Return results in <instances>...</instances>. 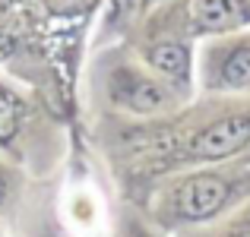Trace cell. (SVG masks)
<instances>
[{
    "label": "cell",
    "mask_w": 250,
    "mask_h": 237,
    "mask_svg": "<svg viewBox=\"0 0 250 237\" xmlns=\"http://www.w3.org/2000/svg\"><path fill=\"white\" fill-rule=\"evenodd\" d=\"M114 98L121 104H127V108L140 111V114L159 111L162 104L168 101V95H165L162 85H155L152 79H146L140 73H130V70H124V73L114 76Z\"/></svg>",
    "instance_id": "cell-4"
},
{
    "label": "cell",
    "mask_w": 250,
    "mask_h": 237,
    "mask_svg": "<svg viewBox=\"0 0 250 237\" xmlns=\"http://www.w3.org/2000/svg\"><path fill=\"white\" fill-rule=\"evenodd\" d=\"M149 63L155 70L168 76H177V79H187L190 76V51L187 44H177V41H168V44H155L149 51Z\"/></svg>",
    "instance_id": "cell-6"
},
{
    "label": "cell",
    "mask_w": 250,
    "mask_h": 237,
    "mask_svg": "<svg viewBox=\"0 0 250 237\" xmlns=\"http://www.w3.org/2000/svg\"><path fill=\"white\" fill-rule=\"evenodd\" d=\"M48 3L57 13H80V10H89L95 0H48Z\"/></svg>",
    "instance_id": "cell-9"
},
{
    "label": "cell",
    "mask_w": 250,
    "mask_h": 237,
    "mask_svg": "<svg viewBox=\"0 0 250 237\" xmlns=\"http://www.w3.org/2000/svg\"><path fill=\"white\" fill-rule=\"evenodd\" d=\"M219 82L225 89H250V41L234 44L219 67Z\"/></svg>",
    "instance_id": "cell-5"
},
{
    "label": "cell",
    "mask_w": 250,
    "mask_h": 237,
    "mask_svg": "<svg viewBox=\"0 0 250 237\" xmlns=\"http://www.w3.org/2000/svg\"><path fill=\"white\" fill-rule=\"evenodd\" d=\"M10 51H13V38L10 35H0V57L10 54Z\"/></svg>",
    "instance_id": "cell-10"
},
{
    "label": "cell",
    "mask_w": 250,
    "mask_h": 237,
    "mask_svg": "<svg viewBox=\"0 0 250 237\" xmlns=\"http://www.w3.org/2000/svg\"><path fill=\"white\" fill-rule=\"evenodd\" d=\"M193 25L200 32H225L250 22L247 0H193Z\"/></svg>",
    "instance_id": "cell-3"
},
{
    "label": "cell",
    "mask_w": 250,
    "mask_h": 237,
    "mask_svg": "<svg viewBox=\"0 0 250 237\" xmlns=\"http://www.w3.org/2000/svg\"><path fill=\"white\" fill-rule=\"evenodd\" d=\"M228 193H231V183L219 174H196L190 180L181 183L174 196V206L177 215L187 221H203V218H212L222 206L228 202Z\"/></svg>",
    "instance_id": "cell-2"
},
{
    "label": "cell",
    "mask_w": 250,
    "mask_h": 237,
    "mask_svg": "<svg viewBox=\"0 0 250 237\" xmlns=\"http://www.w3.org/2000/svg\"><path fill=\"white\" fill-rule=\"evenodd\" d=\"M127 13H130V0H108V6H104V29H114Z\"/></svg>",
    "instance_id": "cell-8"
},
{
    "label": "cell",
    "mask_w": 250,
    "mask_h": 237,
    "mask_svg": "<svg viewBox=\"0 0 250 237\" xmlns=\"http://www.w3.org/2000/svg\"><path fill=\"white\" fill-rule=\"evenodd\" d=\"M244 146H250V111L241 114H228L222 120L203 127L200 133L190 139L187 146V158L196 161H219L234 152H241Z\"/></svg>",
    "instance_id": "cell-1"
},
{
    "label": "cell",
    "mask_w": 250,
    "mask_h": 237,
    "mask_svg": "<svg viewBox=\"0 0 250 237\" xmlns=\"http://www.w3.org/2000/svg\"><path fill=\"white\" fill-rule=\"evenodd\" d=\"M234 237H250V228H247V231H241V234H234Z\"/></svg>",
    "instance_id": "cell-11"
},
{
    "label": "cell",
    "mask_w": 250,
    "mask_h": 237,
    "mask_svg": "<svg viewBox=\"0 0 250 237\" xmlns=\"http://www.w3.org/2000/svg\"><path fill=\"white\" fill-rule=\"evenodd\" d=\"M16 123H19L16 98H13L6 89H0V142H6L13 133H16Z\"/></svg>",
    "instance_id": "cell-7"
}]
</instances>
